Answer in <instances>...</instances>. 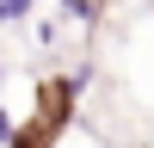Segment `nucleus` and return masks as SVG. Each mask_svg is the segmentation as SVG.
<instances>
[{
    "mask_svg": "<svg viewBox=\"0 0 154 148\" xmlns=\"http://www.w3.org/2000/svg\"><path fill=\"white\" fill-rule=\"evenodd\" d=\"M62 12H31V49L37 56H49V49H62Z\"/></svg>",
    "mask_w": 154,
    "mask_h": 148,
    "instance_id": "1",
    "label": "nucleus"
},
{
    "mask_svg": "<svg viewBox=\"0 0 154 148\" xmlns=\"http://www.w3.org/2000/svg\"><path fill=\"white\" fill-rule=\"evenodd\" d=\"M56 12L68 25H86V31H93V25L105 19V0H56Z\"/></svg>",
    "mask_w": 154,
    "mask_h": 148,
    "instance_id": "2",
    "label": "nucleus"
},
{
    "mask_svg": "<svg viewBox=\"0 0 154 148\" xmlns=\"http://www.w3.org/2000/svg\"><path fill=\"white\" fill-rule=\"evenodd\" d=\"M12 130H19V117H12L6 105H0V148H12Z\"/></svg>",
    "mask_w": 154,
    "mask_h": 148,
    "instance_id": "3",
    "label": "nucleus"
},
{
    "mask_svg": "<svg viewBox=\"0 0 154 148\" xmlns=\"http://www.w3.org/2000/svg\"><path fill=\"white\" fill-rule=\"evenodd\" d=\"M37 6H43V0H6V12H12V19H31Z\"/></svg>",
    "mask_w": 154,
    "mask_h": 148,
    "instance_id": "4",
    "label": "nucleus"
},
{
    "mask_svg": "<svg viewBox=\"0 0 154 148\" xmlns=\"http://www.w3.org/2000/svg\"><path fill=\"white\" fill-rule=\"evenodd\" d=\"M0 25H12V12H6V0H0Z\"/></svg>",
    "mask_w": 154,
    "mask_h": 148,
    "instance_id": "5",
    "label": "nucleus"
},
{
    "mask_svg": "<svg viewBox=\"0 0 154 148\" xmlns=\"http://www.w3.org/2000/svg\"><path fill=\"white\" fill-rule=\"evenodd\" d=\"M0 80H6V56H0Z\"/></svg>",
    "mask_w": 154,
    "mask_h": 148,
    "instance_id": "6",
    "label": "nucleus"
}]
</instances>
